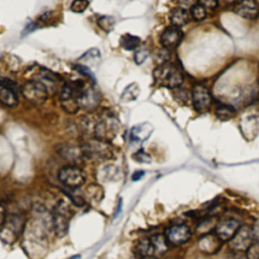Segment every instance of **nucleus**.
Here are the masks:
<instances>
[{"label": "nucleus", "instance_id": "423d86ee", "mask_svg": "<svg viewBox=\"0 0 259 259\" xmlns=\"http://www.w3.org/2000/svg\"><path fill=\"white\" fill-rule=\"evenodd\" d=\"M21 93L28 102L35 105H42L48 98V88L38 80L27 81L21 87Z\"/></svg>", "mask_w": 259, "mask_h": 259}, {"label": "nucleus", "instance_id": "f3484780", "mask_svg": "<svg viewBox=\"0 0 259 259\" xmlns=\"http://www.w3.org/2000/svg\"><path fill=\"white\" fill-rule=\"evenodd\" d=\"M56 150L62 158L69 161L70 163H78L82 160L84 156L81 147L70 145V144L59 145Z\"/></svg>", "mask_w": 259, "mask_h": 259}, {"label": "nucleus", "instance_id": "f257e3e1", "mask_svg": "<svg viewBox=\"0 0 259 259\" xmlns=\"http://www.w3.org/2000/svg\"><path fill=\"white\" fill-rule=\"evenodd\" d=\"M120 128V122L113 112L104 111L95 122L93 135L95 139L109 143L117 137Z\"/></svg>", "mask_w": 259, "mask_h": 259}, {"label": "nucleus", "instance_id": "f8f14e48", "mask_svg": "<svg viewBox=\"0 0 259 259\" xmlns=\"http://www.w3.org/2000/svg\"><path fill=\"white\" fill-rule=\"evenodd\" d=\"M165 237L169 244L179 246L189 241L191 237V231L187 225L177 224L169 227L166 230Z\"/></svg>", "mask_w": 259, "mask_h": 259}, {"label": "nucleus", "instance_id": "393cba45", "mask_svg": "<svg viewBox=\"0 0 259 259\" xmlns=\"http://www.w3.org/2000/svg\"><path fill=\"white\" fill-rule=\"evenodd\" d=\"M217 223L215 222L214 218H208L201 221L197 227H196V233L200 235V237H203L205 235L211 234L213 230L216 229L217 227Z\"/></svg>", "mask_w": 259, "mask_h": 259}, {"label": "nucleus", "instance_id": "f03ea898", "mask_svg": "<svg viewBox=\"0 0 259 259\" xmlns=\"http://www.w3.org/2000/svg\"><path fill=\"white\" fill-rule=\"evenodd\" d=\"M81 149L85 157L97 162L110 160L114 156L113 149L108 142H104L95 138L84 142L82 144Z\"/></svg>", "mask_w": 259, "mask_h": 259}, {"label": "nucleus", "instance_id": "7ed1b4c3", "mask_svg": "<svg viewBox=\"0 0 259 259\" xmlns=\"http://www.w3.org/2000/svg\"><path fill=\"white\" fill-rule=\"evenodd\" d=\"M155 80L169 89H177L183 83V74L173 64L166 63L158 66L153 72Z\"/></svg>", "mask_w": 259, "mask_h": 259}, {"label": "nucleus", "instance_id": "a19ab883", "mask_svg": "<svg viewBox=\"0 0 259 259\" xmlns=\"http://www.w3.org/2000/svg\"><path fill=\"white\" fill-rule=\"evenodd\" d=\"M67 259H81V255H79V254H77V255H74V256H71V257H69V258H67Z\"/></svg>", "mask_w": 259, "mask_h": 259}, {"label": "nucleus", "instance_id": "7c9ffc66", "mask_svg": "<svg viewBox=\"0 0 259 259\" xmlns=\"http://www.w3.org/2000/svg\"><path fill=\"white\" fill-rule=\"evenodd\" d=\"M149 50L146 49V48H141V49H138L136 52H135V55H134V59H135V62L140 65L142 63L145 62L147 60V58L149 57Z\"/></svg>", "mask_w": 259, "mask_h": 259}, {"label": "nucleus", "instance_id": "5701e85b", "mask_svg": "<svg viewBox=\"0 0 259 259\" xmlns=\"http://www.w3.org/2000/svg\"><path fill=\"white\" fill-rule=\"evenodd\" d=\"M138 253L141 257H149L155 255V249L152 243L151 238H144L142 239L137 246Z\"/></svg>", "mask_w": 259, "mask_h": 259}, {"label": "nucleus", "instance_id": "4c0bfd02", "mask_svg": "<svg viewBox=\"0 0 259 259\" xmlns=\"http://www.w3.org/2000/svg\"><path fill=\"white\" fill-rule=\"evenodd\" d=\"M201 5H203L206 9H215L217 8L218 6V1H216V0H200V1H198Z\"/></svg>", "mask_w": 259, "mask_h": 259}, {"label": "nucleus", "instance_id": "a211bd4d", "mask_svg": "<svg viewBox=\"0 0 259 259\" xmlns=\"http://www.w3.org/2000/svg\"><path fill=\"white\" fill-rule=\"evenodd\" d=\"M154 131V127L149 123H142L132 128L130 131V140L136 143H142L149 139Z\"/></svg>", "mask_w": 259, "mask_h": 259}, {"label": "nucleus", "instance_id": "a878e982", "mask_svg": "<svg viewBox=\"0 0 259 259\" xmlns=\"http://www.w3.org/2000/svg\"><path fill=\"white\" fill-rule=\"evenodd\" d=\"M140 95V86L137 83H132L124 90L121 95V100L128 102L136 100Z\"/></svg>", "mask_w": 259, "mask_h": 259}, {"label": "nucleus", "instance_id": "c756f323", "mask_svg": "<svg viewBox=\"0 0 259 259\" xmlns=\"http://www.w3.org/2000/svg\"><path fill=\"white\" fill-rule=\"evenodd\" d=\"M86 194H87V196L90 199L94 201H99L103 197V190L99 185L91 184L90 186H88L87 189H86Z\"/></svg>", "mask_w": 259, "mask_h": 259}, {"label": "nucleus", "instance_id": "2f4dec72", "mask_svg": "<svg viewBox=\"0 0 259 259\" xmlns=\"http://www.w3.org/2000/svg\"><path fill=\"white\" fill-rule=\"evenodd\" d=\"M5 62L7 68L13 72H17L20 68V61L16 56L7 55V57L5 58Z\"/></svg>", "mask_w": 259, "mask_h": 259}, {"label": "nucleus", "instance_id": "1a4fd4ad", "mask_svg": "<svg viewBox=\"0 0 259 259\" xmlns=\"http://www.w3.org/2000/svg\"><path fill=\"white\" fill-rule=\"evenodd\" d=\"M18 85L9 78L2 77L0 85V101L7 107H13L18 103Z\"/></svg>", "mask_w": 259, "mask_h": 259}, {"label": "nucleus", "instance_id": "dca6fc26", "mask_svg": "<svg viewBox=\"0 0 259 259\" xmlns=\"http://www.w3.org/2000/svg\"><path fill=\"white\" fill-rule=\"evenodd\" d=\"M233 10L239 16L246 19H256L259 16V5L257 2L248 0V1L236 2L234 4Z\"/></svg>", "mask_w": 259, "mask_h": 259}, {"label": "nucleus", "instance_id": "9b49d317", "mask_svg": "<svg viewBox=\"0 0 259 259\" xmlns=\"http://www.w3.org/2000/svg\"><path fill=\"white\" fill-rule=\"evenodd\" d=\"M254 242L253 229L249 226H242L233 239L229 242L230 248L234 251L244 252L249 249V247Z\"/></svg>", "mask_w": 259, "mask_h": 259}, {"label": "nucleus", "instance_id": "c9c22d12", "mask_svg": "<svg viewBox=\"0 0 259 259\" xmlns=\"http://www.w3.org/2000/svg\"><path fill=\"white\" fill-rule=\"evenodd\" d=\"M134 160H136L139 163H151V157L146 153L144 152L143 150H140L138 152H136L133 156Z\"/></svg>", "mask_w": 259, "mask_h": 259}, {"label": "nucleus", "instance_id": "f704fd0d", "mask_svg": "<svg viewBox=\"0 0 259 259\" xmlns=\"http://www.w3.org/2000/svg\"><path fill=\"white\" fill-rule=\"evenodd\" d=\"M89 2L88 1H83V0H77V1H74L71 5V10L73 12L76 13H80L86 10V8L88 7Z\"/></svg>", "mask_w": 259, "mask_h": 259}, {"label": "nucleus", "instance_id": "2eb2a0df", "mask_svg": "<svg viewBox=\"0 0 259 259\" xmlns=\"http://www.w3.org/2000/svg\"><path fill=\"white\" fill-rule=\"evenodd\" d=\"M182 39H183V33L181 31V28L171 25L166 27L163 31L160 38V43L164 49L169 50L178 47Z\"/></svg>", "mask_w": 259, "mask_h": 259}, {"label": "nucleus", "instance_id": "6e6552de", "mask_svg": "<svg viewBox=\"0 0 259 259\" xmlns=\"http://www.w3.org/2000/svg\"><path fill=\"white\" fill-rule=\"evenodd\" d=\"M23 219L19 215H11L1 224V240L4 243L11 244L21 232L23 228Z\"/></svg>", "mask_w": 259, "mask_h": 259}, {"label": "nucleus", "instance_id": "412c9836", "mask_svg": "<svg viewBox=\"0 0 259 259\" xmlns=\"http://www.w3.org/2000/svg\"><path fill=\"white\" fill-rule=\"evenodd\" d=\"M169 20L173 26L181 27L189 21V13L184 8L176 7L171 10L169 14Z\"/></svg>", "mask_w": 259, "mask_h": 259}, {"label": "nucleus", "instance_id": "c85d7f7f", "mask_svg": "<svg viewBox=\"0 0 259 259\" xmlns=\"http://www.w3.org/2000/svg\"><path fill=\"white\" fill-rule=\"evenodd\" d=\"M190 13H191V16L194 20H197V21H200V20H204L206 17H207V9L201 5L198 1L190 8Z\"/></svg>", "mask_w": 259, "mask_h": 259}, {"label": "nucleus", "instance_id": "39448f33", "mask_svg": "<svg viewBox=\"0 0 259 259\" xmlns=\"http://www.w3.org/2000/svg\"><path fill=\"white\" fill-rule=\"evenodd\" d=\"M83 82L77 80L66 83L60 93V103L62 108L69 114H75L79 109V96Z\"/></svg>", "mask_w": 259, "mask_h": 259}, {"label": "nucleus", "instance_id": "58836bf2", "mask_svg": "<svg viewBox=\"0 0 259 259\" xmlns=\"http://www.w3.org/2000/svg\"><path fill=\"white\" fill-rule=\"evenodd\" d=\"M253 229V235H254V240L259 241V220L256 221Z\"/></svg>", "mask_w": 259, "mask_h": 259}, {"label": "nucleus", "instance_id": "4468645a", "mask_svg": "<svg viewBox=\"0 0 259 259\" xmlns=\"http://www.w3.org/2000/svg\"><path fill=\"white\" fill-rule=\"evenodd\" d=\"M99 101H100V97L98 91L93 87V86L84 83L79 96L80 108L91 111L98 106Z\"/></svg>", "mask_w": 259, "mask_h": 259}, {"label": "nucleus", "instance_id": "473e14b6", "mask_svg": "<svg viewBox=\"0 0 259 259\" xmlns=\"http://www.w3.org/2000/svg\"><path fill=\"white\" fill-rule=\"evenodd\" d=\"M247 259H259V241L253 242V244L246 251Z\"/></svg>", "mask_w": 259, "mask_h": 259}, {"label": "nucleus", "instance_id": "72a5a7b5", "mask_svg": "<svg viewBox=\"0 0 259 259\" xmlns=\"http://www.w3.org/2000/svg\"><path fill=\"white\" fill-rule=\"evenodd\" d=\"M100 57V53L97 49H91L89 51L86 52L83 56H81V58L79 59L80 61H91V60H96Z\"/></svg>", "mask_w": 259, "mask_h": 259}, {"label": "nucleus", "instance_id": "aec40b11", "mask_svg": "<svg viewBox=\"0 0 259 259\" xmlns=\"http://www.w3.org/2000/svg\"><path fill=\"white\" fill-rule=\"evenodd\" d=\"M96 176L101 181H114L121 178V171L117 166L104 165L97 171Z\"/></svg>", "mask_w": 259, "mask_h": 259}, {"label": "nucleus", "instance_id": "bb28decb", "mask_svg": "<svg viewBox=\"0 0 259 259\" xmlns=\"http://www.w3.org/2000/svg\"><path fill=\"white\" fill-rule=\"evenodd\" d=\"M141 44V39L139 37L127 34L121 38V46L126 51H133L138 49Z\"/></svg>", "mask_w": 259, "mask_h": 259}, {"label": "nucleus", "instance_id": "b1692460", "mask_svg": "<svg viewBox=\"0 0 259 259\" xmlns=\"http://www.w3.org/2000/svg\"><path fill=\"white\" fill-rule=\"evenodd\" d=\"M151 240L155 249V255L163 256L168 251V241L165 236L157 234L152 236Z\"/></svg>", "mask_w": 259, "mask_h": 259}, {"label": "nucleus", "instance_id": "e433bc0d", "mask_svg": "<svg viewBox=\"0 0 259 259\" xmlns=\"http://www.w3.org/2000/svg\"><path fill=\"white\" fill-rule=\"evenodd\" d=\"M74 68H75V70H77L80 74L86 76L88 79H90V80H92L93 82H95V77H94V75L92 74L91 70H90L88 67H86V66H84V65H76Z\"/></svg>", "mask_w": 259, "mask_h": 259}, {"label": "nucleus", "instance_id": "cd10ccee", "mask_svg": "<svg viewBox=\"0 0 259 259\" xmlns=\"http://www.w3.org/2000/svg\"><path fill=\"white\" fill-rule=\"evenodd\" d=\"M97 23L104 32L109 33L113 30L114 24H116V19L109 15H102L97 19Z\"/></svg>", "mask_w": 259, "mask_h": 259}, {"label": "nucleus", "instance_id": "79ce46f5", "mask_svg": "<svg viewBox=\"0 0 259 259\" xmlns=\"http://www.w3.org/2000/svg\"><path fill=\"white\" fill-rule=\"evenodd\" d=\"M141 259H156L154 256H149V257H142Z\"/></svg>", "mask_w": 259, "mask_h": 259}, {"label": "nucleus", "instance_id": "6ab92c4d", "mask_svg": "<svg viewBox=\"0 0 259 259\" xmlns=\"http://www.w3.org/2000/svg\"><path fill=\"white\" fill-rule=\"evenodd\" d=\"M222 241L217 237L215 234H208L203 237H200V240L198 242V247L201 250V252L207 254H214L217 253L222 245Z\"/></svg>", "mask_w": 259, "mask_h": 259}, {"label": "nucleus", "instance_id": "4be33fe9", "mask_svg": "<svg viewBox=\"0 0 259 259\" xmlns=\"http://www.w3.org/2000/svg\"><path fill=\"white\" fill-rule=\"evenodd\" d=\"M216 116L221 121H229L236 116V109L232 105L221 103L216 109Z\"/></svg>", "mask_w": 259, "mask_h": 259}, {"label": "nucleus", "instance_id": "ddd939ff", "mask_svg": "<svg viewBox=\"0 0 259 259\" xmlns=\"http://www.w3.org/2000/svg\"><path fill=\"white\" fill-rule=\"evenodd\" d=\"M240 228L241 226L239 221L235 219H226L218 223L215 229V234L223 243L230 242L236 235Z\"/></svg>", "mask_w": 259, "mask_h": 259}, {"label": "nucleus", "instance_id": "9d476101", "mask_svg": "<svg viewBox=\"0 0 259 259\" xmlns=\"http://www.w3.org/2000/svg\"><path fill=\"white\" fill-rule=\"evenodd\" d=\"M213 102V97L210 90L206 86L196 84L192 88V103L196 111L204 113L207 112Z\"/></svg>", "mask_w": 259, "mask_h": 259}, {"label": "nucleus", "instance_id": "0eeeda50", "mask_svg": "<svg viewBox=\"0 0 259 259\" xmlns=\"http://www.w3.org/2000/svg\"><path fill=\"white\" fill-rule=\"evenodd\" d=\"M58 178L63 185L70 189H76L85 182L83 171L75 165H67L60 169Z\"/></svg>", "mask_w": 259, "mask_h": 259}, {"label": "nucleus", "instance_id": "20e7f679", "mask_svg": "<svg viewBox=\"0 0 259 259\" xmlns=\"http://www.w3.org/2000/svg\"><path fill=\"white\" fill-rule=\"evenodd\" d=\"M72 216L73 211L65 200H60L56 205L52 216V225L57 236L64 237L67 235Z\"/></svg>", "mask_w": 259, "mask_h": 259}, {"label": "nucleus", "instance_id": "ea45409f", "mask_svg": "<svg viewBox=\"0 0 259 259\" xmlns=\"http://www.w3.org/2000/svg\"><path fill=\"white\" fill-rule=\"evenodd\" d=\"M144 175H145V172L142 171V170H138V171H136L135 173L133 174L132 178H133L134 181H136V180H140Z\"/></svg>", "mask_w": 259, "mask_h": 259}]
</instances>
